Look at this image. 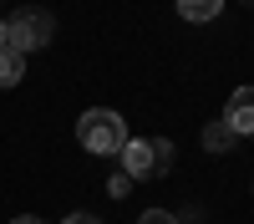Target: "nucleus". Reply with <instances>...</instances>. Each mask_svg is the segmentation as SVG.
<instances>
[{"label": "nucleus", "mask_w": 254, "mask_h": 224, "mask_svg": "<svg viewBox=\"0 0 254 224\" xmlns=\"http://www.w3.org/2000/svg\"><path fill=\"white\" fill-rule=\"evenodd\" d=\"M178 15L193 26H208L214 15H224V0H178Z\"/></svg>", "instance_id": "5"}, {"label": "nucleus", "mask_w": 254, "mask_h": 224, "mask_svg": "<svg viewBox=\"0 0 254 224\" xmlns=\"http://www.w3.org/2000/svg\"><path fill=\"white\" fill-rule=\"evenodd\" d=\"M10 224H46V219H36V214H20V219H10Z\"/></svg>", "instance_id": "12"}, {"label": "nucleus", "mask_w": 254, "mask_h": 224, "mask_svg": "<svg viewBox=\"0 0 254 224\" xmlns=\"http://www.w3.org/2000/svg\"><path fill=\"white\" fill-rule=\"evenodd\" d=\"M127 189H132V178H127V173H112V178H107V194H112V199H122Z\"/></svg>", "instance_id": "8"}, {"label": "nucleus", "mask_w": 254, "mask_h": 224, "mask_svg": "<svg viewBox=\"0 0 254 224\" xmlns=\"http://www.w3.org/2000/svg\"><path fill=\"white\" fill-rule=\"evenodd\" d=\"M10 46V26H5V20H0V51H5Z\"/></svg>", "instance_id": "11"}, {"label": "nucleus", "mask_w": 254, "mask_h": 224, "mask_svg": "<svg viewBox=\"0 0 254 224\" xmlns=\"http://www.w3.org/2000/svg\"><path fill=\"white\" fill-rule=\"evenodd\" d=\"M5 26H10V51H20V56H31V51H41V46H51V36H56L51 10H41V5H26L15 20H5Z\"/></svg>", "instance_id": "3"}, {"label": "nucleus", "mask_w": 254, "mask_h": 224, "mask_svg": "<svg viewBox=\"0 0 254 224\" xmlns=\"http://www.w3.org/2000/svg\"><path fill=\"white\" fill-rule=\"evenodd\" d=\"M20 76H26V56L5 46V51H0V87H15Z\"/></svg>", "instance_id": "7"}, {"label": "nucleus", "mask_w": 254, "mask_h": 224, "mask_svg": "<svg viewBox=\"0 0 254 224\" xmlns=\"http://www.w3.org/2000/svg\"><path fill=\"white\" fill-rule=\"evenodd\" d=\"M137 224H178V219H173V214H168V209H147V214H142Z\"/></svg>", "instance_id": "9"}, {"label": "nucleus", "mask_w": 254, "mask_h": 224, "mask_svg": "<svg viewBox=\"0 0 254 224\" xmlns=\"http://www.w3.org/2000/svg\"><path fill=\"white\" fill-rule=\"evenodd\" d=\"M117 158H122V173L132 183L137 178H158V173L173 168V143L168 138H127V148Z\"/></svg>", "instance_id": "2"}, {"label": "nucleus", "mask_w": 254, "mask_h": 224, "mask_svg": "<svg viewBox=\"0 0 254 224\" xmlns=\"http://www.w3.org/2000/svg\"><path fill=\"white\" fill-rule=\"evenodd\" d=\"M61 224H102V219H97V214H87V209H76V214H66Z\"/></svg>", "instance_id": "10"}, {"label": "nucleus", "mask_w": 254, "mask_h": 224, "mask_svg": "<svg viewBox=\"0 0 254 224\" xmlns=\"http://www.w3.org/2000/svg\"><path fill=\"white\" fill-rule=\"evenodd\" d=\"M203 148H208V153H229V148H234V128H229L224 117L208 122V128H203Z\"/></svg>", "instance_id": "6"}, {"label": "nucleus", "mask_w": 254, "mask_h": 224, "mask_svg": "<svg viewBox=\"0 0 254 224\" xmlns=\"http://www.w3.org/2000/svg\"><path fill=\"white\" fill-rule=\"evenodd\" d=\"M224 122L234 128V138L254 133V87H234V97H229V107H224Z\"/></svg>", "instance_id": "4"}, {"label": "nucleus", "mask_w": 254, "mask_h": 224, "mask_svg": "<svg viewBox=\"0 0 254 224\" xmlns=\"http://www.w3.org/2000/svg\"><path fill=\"white\" fill-rule=\"evenodd\" d=\"M76 138H81V148H87V153H97V158H117V153L127 148V122H122L112 107H92V112H81Z\"/></svg>", "instance_id": "1"}]
</instances>
